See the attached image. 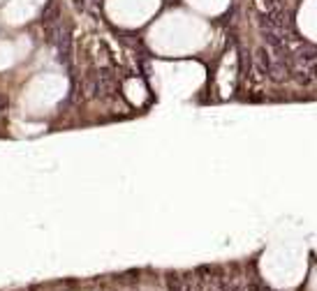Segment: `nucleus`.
Wrapping results in <instances>:
<instances>
[{
	"mask_svg": "<svg viewBox=\"0 0 317 291\" xmlns=\"http://www.w3.org/2000/svg\"><path fill=\"white\" fill-rule=\"evenodd\" d=\"M54 44H56V51H58V60L63 65H67L70 58H72V33H70V28H63L60 26Z\"/></svg>",
	"mask_w": 317,
	"mask_h": 291,
	"instance_id": "f257e3e1",
	"label": "nucleus"
},
{
	"mask_svg": "<svg viewBox=\"0 0 317 291\" xmlns=\"http://www.w3.org/2000/svg\"><path fill=\"white\" fill-rule=\"evenodd\" d=\"M97 79H100V95L109 97V95H114V93H118V79H116V74L109 67L97 70Z\"/></svg>",
	"mask_w": 317,
	"mask_h": 291,
	"instance_id": "f03ea898",
	"label": "nucleus"
},
{
	"mask_svg": "<svg viewBox=\"0 0 317 291\" xmlns=\"http://www.w3.org/2000/svg\"><path fill=\"white\" fill-rule=\"evenodd\" d=\"M84 95L88 100H95L100 97V79H97V72L95 70H88L84 77Z\"/></svg>",
	"mask_w": 317,
	"mask_h": 291,
	"instance_id": "7ed1b4c3",
	"label": "nucleus"
},
{
	"mask_svg": "<svg viewBox=\"0 0 317 291\" xmlns=\"http://www.w3.org/2000/svg\"><path fill=\"white\" fill-rule=\"evenodd\" d=\"M250 72V54L243 47L239 49V77H248Z\"/></svg>",
	"mask_w": 317,
	"mask_h": 291,
	"instance_id": "20e7f679",
	"label": "nucleus"
},
{
	"mask_svg": "<svg viewBox=\"0 0 317 291\" xmlns=\"http://www.w3.org/2000/svg\"><path fill=\"white\" fill-rule=\"evenodd\" d=\"M229 291H248V289H245L243 284H234V286H232V289H229Z\"/></svg>",
	"mask_w": 317,
	"mask_h": 291,
	"instance_id": "39448f33",
	"label": "nucleus"
},
{
	"mask_svg": "<svg viewBox=\"0 0 317 291\" xmlns=\"http://www.w3.org/2000/svg\"><path fill=\"white\" fill-rule=\"evenodd\" d=\"M74 5H77V10H84V0H74Z\"/></svg>",
	"mask_w": 317,
	"mask_h": 291,
	"instance_id": "423d86ee",
	"label": "nucleus"
},
{
	"mask_svg": "<svg viewBox=\"0 0 317 291\" xmlns=\"http://www.w3.org/2000/svg\"><path fill=\"white\" fill-rule=\"evenodd\" d=\"M271 291H273V289H271Z\"/></svg>",
	"mask_w": 317,
	"mask_h": 291,
	"instance_id": "0eeeda50",
	"label": "nucleus"
}]
</instances>
